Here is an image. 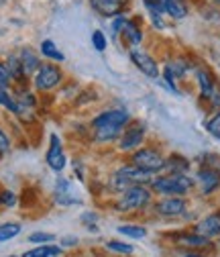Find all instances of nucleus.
Returning <instances> with one entry per match:
<instances>
[{
    "label": "nucleus",
    "instance_id": "nucleus-39",
    "mask_svg": "<svg viewBox=\"0 0 220 257\" xmlns=\"http://www.w3.org/2000/svg\"><path fill=\"white\" fill-rule=\"evenodd\" d=\"M179 257H208V255H204V253H200V251H183Z\"/></svg>",
    "mask_w": 220,
    "mask_h": 257
},
{
    "label": "nucleus",
    "instance_id": "nucleus-16",
    "mask_svg": "<svg viewBox=\"0 0 220 257\" xmlns=\"http://www.w3.org/2000/svg\"><path fill=\"white\" fill-rule=\"evenodd\" d=\"M133 0H88L90 9L96 13L100 19H112L116 15H122V13H129V7H131Z\"/></svg>",
    "mask_w": 220,
    "mask_h": 257
},
{
    "label": "nucleus",
    "instance_id": "nucleus-19",
    "mask_svg": "<svg viewBox=\"0 0 220 257\" xmlns=\"http://www.w3.org/2000/svg\"><path fill=\"white\" fill-rule=\"evenodd\" d=\"M19 59H21V66H23V70H25V74H27V78L31 80L33 78V74L41 68V63H43V57H41V53L39 51H35L33 47H21L19 51Z\"/></svg>",
    "mask_w": 220,
    "mask_h": 257
},
{
    "label": "nucleus",
    "instance_id": "nucleus-38",
    "mask_svg": "<svg viewBox=\"0 0 220 257\" xmlns=\"http://www.w3.org/2000/svg\"><path fill=\"white\" fill-rule=\"evenodd\" d=\"M74 172H76L78 180H84V168H82V162H74Z\"/></svg>",
    "mask_w": 220,
    "mask_h": 257
},
{
    "label": "nucleus",
    "instance_id": "nucleus-15",
    "mask_svg": "<svg viewBox=\"0 0 220 257\" xmlns=\"http://www.w3.org/2000/svg\"><path fill=\"white\" fill-rule=\"evenodd\" d=\"M120 41H122V45L127 49L143 45V41H145V27H143V19L139 15H129V21L124 23V27H122Z\"/></svg>",
    "mask_w": 220,
    "mask_h": 257
},
{
    "label": "nucleus",
    "instance_id": "nucleus-7",
    "mask_svg": "<svg viewBox=\"0 0 220 257\" xmlns=\"http://www.w3.org/2000/svg\"><path fill=\"white\" fill-rule=\"evenodd\" d=\"M165 157L167 155L159 147L145 143L143 147H139L137 151H133L129 155V164H133V166H137V168L157 176V174H161L163 168H165Z\"/></svg>",
    "mask_w": 220,
    "mask_h": 257
},
{
    "label": "nucleus",
    "instance_id": "nucleus-13",
    "mask_svg": "<svg viewBox=\"0 0 220 257\" xmlns=\"http://www.w3.org/2000/svg\"><path fill=\"white\" fill-rule=\"evenodd\" d=\"M45 164L51 172L61 174L68 166V155L64 149V141L57 133H49V143H47V151H45Z\"/></svg>",
    "mask_w": 220,
    "mask_h": 257
},
{
    "label": "nucleus",
    "instance_id": "nucleus-18",
    "mask_svg": "<svg viewBox=\"0 0 220 257\" xmlns=\"http://www.w3.org/2000/svg\"><path fill=\"white\" fill-rule=\"evenodd\" d=\"M194 231L208 237V239H220V208L208 212L206 216H202L196 224H194Z\"/></svg>",
    "mask_w": 220,
    "mask_h": 257
},
{
    "label": "nucleus",
    "instance_id": "nucleus-33",
    "mask_svg": "<svg viewBox=\"0 0 220 257\" xmlns=\"http://www.w3.org/2000/svg\"><path fill=\"white\" fill-rule=\"evenodd\" d=\"M96 220H98V214L96 212H82V216H80V222L84 224V227L90 231V233H98V224H96Z\"/></svg>",
    "mask_w": 220,
    "mask_h": 257
},
{
    "label": "nucleus",
    "instance_id": "nucleus-32",
    "mask_svg": "<svg viewBox=\"0 0 220 257\" xmlns=\"http://www.w3.org/2000/svg\"><path fill=\"white\" fill-rule=\"evenodd\" d=\"M53 241H55V235L47 233V231H35V233L29 235L31 245H45V243H53Z\"/></svg>",
    "mask_w": 220,
    "mask_h": 257
},
{
    "label": "nucleus",
    "instance_id": "nucleus-5",
    "mask_svg": "<svg viewBox=\"0 0 220 257\" xmlns=\"http://www.w3.org/2000/svg\"><path fill=\"white\" fill-rule=\"evenodd\" d=\"M155 176L153 174H149V172H145V170H141V168H137V166H133V164H122V166H118L112 174H110V178H108V188L114 192V194H120V192H124L127 188H131V186H137V184H151V180H153Z\"/></svg>",
    "mask_w": 220,
    "mask_h": 257
},
{
    "label": "nucleus",
    "instance_id": "nucleus-10",
    "mask_svg": "<svg viewBox=\"0 0 220 257\" xmlns=\"http://www.w3.org/2000/svg\"><path fill=\"white\" fill-rule=\"evenodd\" d=\"M196 190L202 198H210L212 194L220 192V166L218 164H202L194 176Z\"/></svg>",
    "mask_w": 220,
    "mask_h": 257
},
{
    "label": "nucleus",
    "instance_id": "nucleus-41",
    "mask_svg": "<svg viewBox=\"0 0 220 257\" xmlns=\"http://www.w3.org/2000/svg\"><path fill=\"white\" fill-rule=\"evenodd\" d=\"M7 257H21V255H7Z\"/></svg>",
    "mask_w": 220,
    "mask_h": 257
},
{
    "label": "nucleus",
    "instance_id": "nucleus-31",
    "mask_svg": "<svg viewBox=\"0 0 220 257\" xmlns=\"http://www.w3.org/2000/svg\"><path fill=\"white\" fill-rule=\"evenodd\" d=\"M90 41H92V47L98 53H104L108 49V37H106V33L102 29H94L92 35H90Z\"/></svg>",
    "mask_w": 220,
    "mask_h": 257
},
{
    "label": "nucleus",
    "instance_id": "nucleus-20",
    "mask_svg": "<svg viewBox=\"0 0 220 257\" xmlns=\"http://www.w3.org/2000/svg\"><path fill=\"white\" fill-rule=\"evenodd\" d=\"M169 21H185L190 17V0H163Z\"/></svg>",
    "mask_w": 220,
    "mask_h": 257
},
{
    "label": "nucleus",
    "instance_id": "nucleus-24",
    "mask_svg": "<svg viewBox=\"0 0 220 257\" xmlns=\"http://www.w3.org/2000/svg\"><path fill=\"white\" fill-rule=\"evenodd\" d=\"M116 231H118L122 237L133 239V241L145 239L147 233H149L145 224H139V222H122V224H118V227H116Z\"/></svg>",
    "mask_w": 220,
    "mask_h": 257
},
{
    "label": "nucleus",
    "instance_id": "nucleus-37",
    "mask_svg": "<svg viewBox=\"0 0 220 257\" xmlns=\"http://www.w3.org/2000/svg\"><path fill=\"white\" fill-rule=\"evenodd\" d=\"M78 243H80V239H78L76 235L61 237V241H59V245H61V247H78Z\"/></svg>",
    "mask_w": 220,
    "mask_h": 257
},
{
    "label": "nucleus",
    "instance_id": "nucleus-36",
    "mask_svg": "<svg viewBox=\"0 0 220 257\" xmlns=\"http://www.w3.org/2000/svg\"><path fill=\"white\" fill-rule=\"evenodd\" d=\"M11 149H13V141H11L9 133L5 131L3 126H0V157H5Z\"/></svg>",
    "mask_w": 220,
    "mask_h": 257
},
{
    "label": "nucleus",
    "instance_id": "nucleus-8",
    "mask_svg": "<svg viewBox=\"0 0 220 257\" xmlns=\"http://www.w3.org/2000/svg\"><path fill=\"white\" fill-rule=\"evenodd\" d=\"M147 135H149V128L143 120L133 118L127 128L122 131L120 139L116 141V151L122 155H131L133 151H137L139 147H143L147 143Z\"/></svg>",
    "mask_w": 220,
    "mask_h": 257
},
{
    "label": "nucleus",
    "instance_id": "nucleus-30",
    "mask_svg": "<svg viewBox=\"0 0 220 257\" xmlns=\"http://www.w3.org/2000/svg\"><path fill=\"white\" fill-rule=\"evenodd\" d=\"M129 21V13H122V15H116V17H112V19H108V25H110V35H112V39L114 41H118L120 39V33H122V27H124V23Z\"/></svg>",
    "mask_w": 220,
    "mask_h": 257
},
{
    "label": "nucleus",
    "instance_id": "nucleus-28",
    "mask_svg": "<svg viewBox=\"0 0 220 257\" xmlns=\"http://www.w3.org/2000/svg\"><path fill=\"white\" fill-rule=\"evenodd\" d=\"M104 249L116 255H133L135 253V245L127 243V241H118V239H110L104 243Z\"/></svg>",
    "mask_w": 220,
    "mask_h": 257
},
{
    "label": "nucleus",
    "instance_id": "nucleus-22",
    "mask_svg": "<svg viewBox=\"0 0 220 257\" xmlns=\"http://www.w3.org/2000/svg\"><path fill=\"white\" fill-rule=\"evenodd\" d=\"M39 53H41V57L45 61H53V63H64L66 61V53L61 51L57 47V43L51 41V39H43L39 43Z\"/></svg>",
    "mask_w": 220,
    "mask_h": 257
},
{
    "label": "nucleus",
    "instance_id": "nucleus-25",
    "mask_svg": "<svg viewBox=\"0 0 220 257\" xmlns=\"http://www.w3.org/2000/svg\"><path fill=\"white\" fill-rule=\"evenodd\" d=\"M159 82L161 86H165L169 92L173 94H181V88H179V78L175 76V72L171 70V66L165 61L163 66H161V76H159Z\"/></svg>",
    "mask_w": 220,
    "mask_h": 257
},
{
    "label": "nucleus",
    "instance_id": "nucleus-4",
    "mask_svg": "<svg viewBox=\"0 0 220 257\" xmlns=\"http://www.w3.org/2000/svg\"><path fill=\"white\" fill-rule=\"evenodd\" d=\"M194 80L198 86V100L202 106L210 112L220 108V80L214 76V72L208 66L198 63L194 70Z\"/></svg>",
    "mask_w": 220,
    "mask_h": 257
},
{
    "label": "nucleus",
    "instance_id": "nucleus-1",
    "mask_svg": "<svg viewBox=\"0 0 220 257\" xmlns=\"http://www.w3.org/2000/svg\"><path fill=\"white\" fill-rule=\"evenodd\" d=\"M133 120V114L122 108V106H114V108H106L100 110L96 116L90 120V128H92V137L100 145H108L120 139L122 131L127 128V124Z\"/></svg>",
    "mask_w": 220,
    "mask_h": 257
},
{
    "label": "nucleus",
    "instance_id": "nucleus-42",
    "mask_svg": "<svg viewBox=\"0 0 220 257\" xmlns=\"http://www.w3.org/2000/svg\"><path fill=\"white\" fill-rule=\"evenodd\" d=\"M218 66H220V61H218Z\"/></svg>",
    "mask_w": 220,
    "mask_h": 257
},
{
    "label": "nucleus",
    "instance_id": "nucleus-21",
    "mask_svg": "<svg viewBox=\"0 0 220 257\" xmlns=\"http://www.w3.org/2000/svg\"><path fill=\"white\" fill-rule=\"evenodd\" d=\"M190 168H192V164L187 157H183L179 153H171L165 157V168L161 174H187Z\"/></svg>",
    "mask_w": 220,
    "mask_h": 257
},
{
    "label": "nucleus",
    "instance_id": "nucleus-23",
    "mask_svg": "<svg viewBox=\"0 0 220 257\" xmlns=\"http://www.w3.org/2000/svg\"><path fill=\"white\" fill-rule=\"evenodd\" d=\"M64 247L61 245H53V243H45V245H35L33 249L25 251L21 257H61Z\"/></svg>",
    "mask_w": 220,
    "mask_h": 257
},
{
    "label": "nucleus",
    "instance_id": "nucleus-29",
    "mask_svg": "<svg viewBox=\"0 0 220 257\" xmlns=\"http://www.w3.org/2000/svg\"><path fill=\"white\" fill-rule=\"evenodd\" d=\"M204 128H206V133H208L212 139L220 141V108L214 110V112H210V116H208L206 122H204Z\"/></svg>",
    "mask_w": 220,
    "mask_h": 257
},
{
    "label": "nucleus",
    "instance_id": "nucleus-40",
    "mask_svg": "<svg viewBox=\"0 0 220 257\" xmlns=\"http://www.w3.org/2000/svg\"><path fill=\"white\" fill-rule=\"evenodd\" d=\"M200 3H204V5H210V7H216V9H220V0H200Z\"/></svg>",
    "mask_w": 220,
    "mask_h": 257
},
{
    "label": "nucleus",
    "instance_id": "nucleus-17",
    "mask_svg": "<svg viewBox=\"0 0 220 257\" xmlns=\"http://www.w3.org/2000/svg\"><path fill=\"white\" fill-rule=\"evenodd\" d=\"M141 5L147 13V19L151 23V27L155 31H165L167 29V15H165V7L163 0H141Z\"/></svg>",
    "mask_w": 220,
    "mask_h": 257
},
{
    "label": "nucleus",
    "instance_id": "nucleus-14",
    "mask_svg": "<svg viewBox=\"0 0 220 257\" xmlns=\"http://www.w3.org/2000/svg\"><path fill=\"white\" fill-rule=\"evenodd\" d=\"M171 239H173V245L183 249V251H200V253H204V251L212 249V245H214L212 239L196 233L194 229H190V231H177V233L171 235Z\"/></svg>",
    "mask_w": 220,
    "mask_h": 257
},
{
    "label": "nucleus",
    "instance_id": "nucleus-27",
    "mask_svg": "<svg viewBox=\"0 0 220 257\" xmlns=\"http://www.w3.org/2000/svg\"><path fill=\"white\" fill-rule=\"evenodd\" d=\"M0 106L5 110H9L11 114H19L21 112V106H19V100L15 96V90L11 92V88L7 90H0Z\"/></svg>",
    "mask_w": 220,
    "mask_h": 257
},
{
    "label": "nucleus",
    "instance_id": "nucleus-34",
    "mask_svg": "<svg viewBox=\"0 0 220 257\" xmlns=\"http://www.w3.org/2000/svg\"><path fill=\"white\" fill-rule=\"evenodd\" d=\"M17 202H19V196L13 190H7V188L0 190V206L3 208H13V206H17Z\"/></svg>",
    "mask_w": 220,
    "mask_h": 257
},
{
    "label": "nucleus",
    "instance_id": "nucleus-12",
    "mask_svg": "<svg viewBox=\"0 0 220 257\" xmlns=\"http://www.w3.org/2000/svg\"><path fill=\"white\" fill-rule=\"evenodd\" d=\"M53 200L57 206H64V208L78 206V204H82V194H80L78 186L74 184V180L61 176V178H57L55 188H53Z\"/></svg>",
    "mask_w": 220,
    "mask_h": 257
},
{
    "label": "nucleus",
    "instance_id": "nucleus-6",
    "mask_svg": "<svg viewBox=\"0 0 220 257\" xmlns=\"http://www.w3.org/2000/svg\"><path fill=\"white\" fill-rule=\"evenodd\" d=\"M64 84H66V72L61 70L59 63H53V61H43L41 68L33 74V78H31V86H33V90L41 92V94L55 92Z\"/></svg>",
    "mask_w": 220,
    "mask_h": 257
},
{
    "label": "nucleus",
    "instance_id": "nucleus-3",
    "mask_svg": "<svg viewBox=\"0 0 220 257\" xmlns=\"http://www.w3.org/2000/svg\"><path fill=\"white\" fill-rule=\"evenodd\" d=\"M149 188L155 196H187L196 190V180L190 174H157Z\"/></svg>",
    "mask_w": 220,
    "mask_h": 257
},
{
    "label": "nucleus",
    "instance_id": "nucleus-9",
    "mask_svg": "<svg viewBox=\"0 0 220 257\" xmlns=\"http://www.w3.org/2000/svg\"><path fill=\"white\" fill-rule=\"evenodd\" d=\"M151 212L157 218H165V220L183 218L190 212V202H187V196H159L157 200H153Z\"/></svg>",
    "mask_w": 220,
    "mask_h": 257
},
{
    "label": "nucleus",
    "instance_id": "nucleus-2",
    "mask_svg": "<svg viewBox=\"0 0 220 257\" xmlns=\"http://www.w3.org/2000/svg\"><path fill=\"white\" fill-rule=\"evenodd\" d=\"M153 200H155L153 190L147 184H137L116 194V200L112 206L118 214H141L151 208Z\"/></svg>",
    "mask_w": 220,
    "mask_h": 257
},
{
    "label": "nucleus",
    "instance_id": "nucleus-26",
    "mask_svg": "<svg viewBox=\"0 0 220 257\" xmlns=\"http://www.w3.org/2000/svg\"><path fill=\"white\" fill-rule=\"evenodd\" d=\"M23 231L21 222H15V220H7V222H0V243H7V241H13L15 237H19Z\"/></svg>",
    "mask_w": 220,
    "mask_h": 257
},
{
    "label": "nucleus",
    "instance_id": "nucleus-11",
    "mask_svg": "<svg viewBox=\"0 0 220 257\" xmlns=\"http://www.w3.org/2000/svg\"><path fill=\"white\" fill-rule=\"evenodd\" d=\"M129 59H131V63H133V66H135L143 76H147V78H151V80H159V76H161L159 61H157L155 55H153L151 51H147L143 45L131 47V49H129Z\"/></svg>",
    "mask_w": 220,
    "mask_h": 257
},
{
    "label": "nucleus",
    "instance_id": "nucleus-35",
    "mask_svg": "<svg viewBox=\"0 0 220 257\" xmlns=\"http://www.w3.org/2000/svg\"><path fill=\"white\" fill-rule=\"evenodd\" d=\"M7 88H13V78H11L7 63L0 61V90H7Z\"/></svg>",
    "mask_w": 220,
    "mask_h": 257
}]
</instances>
